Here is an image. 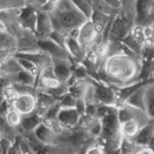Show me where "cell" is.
<instances>
[{
  "label": "cell",
  "instance_id": "cell-1",
  "mask_svg": "<svg viewBox=\"0 0 154 154\" xmlns=\"http://www.w3.org/2000/svg\"><path fill=\"white\" fill-rule=\"evenodd\" d=\"M141 71L140 58L126 51L105 57L98 71L88 75L108 85L121 88L140 81Z\"/></svg>",
  "mask_w": 154,
  "mask_h": 154
},
{
  "label": "cell",
  "instance_id": "cell-49",
  "mask_svg": "<svg viewBox=\"0 0 154 154\" xmlns=\"http://www.w3.org/2000/svg\"><path fill=\"white\" fill-rule=\"evenodd\" d=\"M122 1H123V0H122Z\"/></svg>",
  "mask_w": 154,
  "mask_h": 154
},
{
  "label": "cell",
  "instance_id": "cell-21",
  "mask_svg": "<svg viewBox=\"0 0 154 154\" xmlns=\"http://www.w3.org/2000/svg\"><path fill=\"white\" fill-rule=\"evenodd\" d=\"M42 122V117L36 112L22 116L21 126L19 128V136L33 133V131Z\"/></svg>",
  "mask_w": 154,
  "mask_h": 154
},
{
  "label": "cell",
  "instance_id": "cell-16",
  "mask_svg": "<svg viewBox=\"0 0 154 154\" xmlns=\"http://www.w3.org/2000/svg\"><path fill=\"white\" fill-rule=\"evenodd\" d=\"M12 54H14V57L24 58V59H27V60H29V61H31L32 63L37 67L39 73H40L43 69L51 66V58L48 54L43 53L42 51H33V53H14Z\"/></svg>",
  "mask_w": 154,
  "mask_h": 154
},
{
  "label": "cell",
  "instance_id": "cell-5",
  "mask_svg": "<svg viewBox=\"0 0 154 154\" xmlns=\"http://www.w3.org/2000/svg\"><path fill=\"white\" fill-rule=\"evenodd\" d=\"M134 25L145 26L154 22V0H134Z\"/></svg>",
  "mask_w": 154,
  "mask_h": 154
},
{
  "label": "cell",
  "instance_id": "cell-41",
  "mask_svg": "<svg viewBox=\"0 0 154 154\" xmlns=\"http://www.w3.org/2000/svg\"><path fill=\"white\" fill-rule=\"evenodd\" d=\"M66 37H67V35H65V34L61 33V32H58V31H54H54L49 34L48 38H51V40H54L56 43H58L61 46H64V48H65Z\"/></svg>",
  "mask_w": 154,
  "mask_h": 154
},
{
  "label": "cell",
  "instance_id": "cell-19",
  "mask_svg": "<svg viewBox=\"0 0 154 154\" xmlns=\"http://www.w3.org/2000/svg\"><path fill=\"white\" fill-rule=\"evenodd\" d=\"M32 134L35 137L36 140L43 146H49V145L58 144V135H56L43 122H41L40 125L37 126Z\"/></svg>",
  "mask_w": 154,
  "mask_h": 154
},
{
  "label": "cell",
  "instance_id": "cell-3",
  "mask_svg": "<svg viewBox=\"0 0 154 154\" xmlns=\"http://www.w3.org/2000/svg\"><path fill=\"white\" fill-rule=\"evenodd\" d=\"M101 131L97 138V142L100 143L106 152L119 149L122 142V135L120 131V123L118 121L116 108L102 116L100 118Z\"/></svg>",
  "mask_w": 154,
  "mask_h": 154
},
{
  "label": "cell",
  "instance_id": "cell-9",
  "mask_svg": "<svg viewBox=\"0 0 154 154\" xmlns=\"http://www.w3.org/2000/svg\"><path fill=\"white\" fill-rule=\"evenodd\" d=\"M11 108L22 116L28 115L35 112L36 109V96L35 94H23L18 95L11 103Z\"/></svg>",
  "mask_w": 154,
  "mask_h": 154
},
{
  "label": "cell",
  "instance_id": "cell-12",
  "mask_svg": "<svg viewBox=\"0 0 154 154\" xmlns=\"http://www.w3.org/2000/svg\"><path fill=\"white\" fill-rule=\"evenodd\" d=\"M51 67L56 77L64 84L68 82L73 75V63L71 60L51 59Z\"/></svg>",
  "mask_w": 154,
  "mask_h": 154
},
{
  "label": "cell",
  "instance_id": "cell-8",
  "mask_svg": "<svg viewBox=\"0 0 154 154\" xmlns=\"http://www.w3.org/2000/svg\"><path fill=\"white\" fill-rule=\"evenodd\" d=\"M19 14L20 9H7L0 11V23L7 32L16 38L21 36L25 31L20 24Z\"/></svg>",
  "mask_w": 154,
  "mask_h": 154
},
{
  "label": "cell",
  "instance_id": "cell-4",
  "mask_svg": "<svg viewBox=\"0 0 154 154\" xmlns=\"http://www.w3.org/2000/svg\"><path fill=\"white\" fill-rule=\"evenodd\" d=\"M91 81L93 83L94 89V102L97 105H105L110 107H117V96L114 86L108 85L97 79L89 76Z\"/></svg>",
  "mask_w": 154,
  "mask_h": 154
},
{
  "label": "cell",
  "instance_id": "cell-32",
  "mask_svg": "<svg viewBox=\"0 0 154 154\" xmlns=\"http://www.w3.org/2000/svg\"><path fill=\"white\" fill-rule=\"evenodd\" d=\"M144 46L154 48V22L143 26Z\"/></svg>",
  "mask_w": 154,
  "mask_h": 154
},
{
  "label": "cell",
  "instance_id": "cell-22",
  "mask_svg": "<svg viewBox=\"0 0 154 154\" xmlns=\"http://www.w3.org/2000/svg\"><path fill=\"white\" fill-rule=\"evenodd\" d=\"M17 51V38L5 29H0V54H11Z\"/></svg>",
  "mask_w": 154,
  "mask_h": 154
},
{
  "label": "cell",
  "instance_id": "cell-26",
  "mask_svg": "<svg viewBox=\"0 0 154 154\" xmlns=\"http://www.w3.org/2000/svg\"><path fill=\"white\" fill-rule=\"evenodd\" d=\"M114 16H109V14H102V12L99 11H93V14H91L89 21L93 23L94 27H95L97 33L100 36H102L103 32L105 31L106 27L110 24V22L112 21Z\"/></svg>",
  "mask_w": 154,
  "mask_h": 154
},
{
  "label": "cell",
  "instance_id": "cell-14",
  "mask_svg": "<svg viewBox=\"0 0 154 154\" xmlns=\"http://www.w3.org/2000/svg\"><path fill=\"white\" fill-rule=\"evenodd\" d=\"M40 51L38 46V37L35 33L25 30L24 33L17 38L16 53H33Z\"/></svg>",
  "mask_w": 154,
  "mask_h": 154
},
{
  "label": "cell",
  "instance_id": "cell-13",
  "mask_svg": "<svg viewBox=\"0 0 154 154\" xmlns=\"http://www.w3.org/2000/svg\"><path fill=\"white\" fill-rule=\"evenodd\" d=\"M37 9H38V7L28 3L23 8L20 9L19 21L22 28L24 30H28V31L35 33L36 21H37Z\"/></svg>",
  "mask_w": 154,
  "mask_h": 154
},
{
  "label": "cell",
  "instance_id": "cell-44",
  "mask_svg": "<svg viewBox=\"0 0 154 154\" xmlns=\"http://www.w3.org/2000/svg\"><path fill=\"white\" fill-rule=\"evenodd\" d=\"M26 1L28 4H32L38 8H43L49 2V0H26Z\"/></svg>",
  "mask_w": 154,
  "mask_h": 154
},
{
  "label": "cell",
  "instance_id": "cell-38",
  "mask_svg": "<svg viewBox=\"0 0 154 154\" xmlns=\"http://www.w3.org/2000/svg\"><path fill=\"white\" fill-rule=\"evenodd\" d=\"M131 34L139 43L144 46V33H143V26L140 25H133L131 30Z\"/></svg>",
  "mask_w": 154,
  "mask_h": 154
},
{
  "label": "cell",
  "instance_id": "cell-37",
  "mask_svg": "<svg viewBox=\"0 0 154 154\" xmlns=\"http://www.w3.org/2000/svg\"><path fill=\"white\" fill-rule=\"evenodd\" d=\"M76 101V99L74 97H72L69 93H67L66 95L59 98V103L61 108H72V107H75Z\"/></svg>",
  "mask_w": 154,
  "mask_h": 154
},
{
  "label": "cell",
  "instance_id": "cell-30",
  "mask_svg": "<svg viewBox=\"0 0 154 154\" xmlns=\"http://www.w3.org/2000/svg\"><path fill=\"white\" fill-rule=\"evenodd\" d=\"M72 3L83 14L86 19L89 20L93 14V5L91 0H70Z\"/></svg>",
  "mask_w": 154,
  "mask_h": 154
},
{
  "label": "cell",
  "instance_id": "cell-7",
  "mask_svg": "<svg viewBox=\"0 0 154 154\" xmlns=\"http://www.w3.org/2000/svg\"><path fill=\"white\" fill-rule=\"evenodd\" d=\"M133 25L134 24L131 22L126 20L122 16V14L119 11L118 14H116L113 17L112 22H111L108 33L109 40H122L125 37H126L131 33Z\"/></svg>",
  "mask_w": 154,
  "mask_h": 154
},
{
  "label": "cell",
  "instance_id": "cell-25",
  "mask_svg": "<svg viewBox=\"0 0 154 154\" xmlns=\"http://www.w3.org/2000/svg\"><path fill=\"white\" fill-rule=\"evenodd\" d=\"M22 70H23L22 67L20 66L17 59L12 54L7 56L0 63V72H1V75L9 77L11 75H14L16 73H18V72Z\"/></svg>",
  "mask_w": 154,
  "mask_h": 154
},
{
  "label": "cell",
  "instance_id": "cell-11",
  "mask_svg": "<svg viewBox=\"0 0 154 154\" xmlns=\"http://www.w3.org/2000/svg\"><path fill=\"white\" fill-rule=\"evenodd\" d=\"M81 114L75 107L72 108H61L57 115L58 122L67 130H73L78 126L81 119Z\"/></svg>",
  "mask_w": 154,
  "mask_h": 154
},
{
  "label": "cell",
  "instance_id": "cell-48",
  "mask_svg": "<svg viewBox=\"0 0 154 154\" xmlns=\"http://www.w3.org/2000/svg\"><path fill=\"white\" fill-rule=\"evenodd\" d=\"M19 152H20V151H19Z\"/></svg>",
  "mask_w": 154,
  "mask_h": 154
},
{
  "label": "cell",
  "instance_id": "cell-17",
  "mask_svg": "<svg viewBox=\"0 0 154 154\" xmlns=\"http://www.w3.org/2000/svg\"><path fill=\"white\" fill-rule=\"evenodd\" d=\"M149 121L133 118V119H130V120H126L125 122L120 123V131H121V135H122V138L133 142L134 139L137 137V135L139 134L141 128H142L146 123H148Z\"/></svg>",
  "mask_w": 154,
  "mask_h": 154
},
{
  "label": "cell",
  "instance_id": "cell-34",
  "mask_svg": "<svg viewBox=\"0 0 154 154\" xmlns=\"http://www.w3.org/2000/svg\"><path fill=\"white\" fill-rule=\"evenodd\" d=\"M12 56H14V54H12ZM14 58L17 59L18 63L20 64V66L22 67V69H23L24 71L30 72V73H32L33 75H35L37 77V79H38L39 71H38V69H37V67L34 65L31 61H29V60H27V59H24V58H19V57H14Z\"/></svg>",
  "mask_w": 154,
  "mask_h": 154
},
{
  "label": "cell",
  "instance_id": "cell-29",
  "mask_svg": "<svg viewBox=\"0 0 154 154\" xmlns=\"http://www.w3.org/2000/svg\"><path fill=\"white\" fill-rule=\"evenodd\" d=\"M91 5H93V11L102 12V14H106L109 16H115L116 14H118V11L112 8L110 5L106 3L104 0H91Z\"/></svg>",
  "mask_w": 154,
  "mask_h": 154
},
{
  "label": "cell",
  "instance_id": "cell-27",
  "mask_svg": "<svg viewBox=\"0 0 154 154\" xmlns=\"http://www.w3.org/2000/svg\"><path fill=\"white\" fill-rule=\"evenodd\" d=\"M11 79L12 83H19V84H24V85H29L36 88L37 83V77L33 75L32 73L27 71H20L18 73H16L14 75H11L8 77Z\"/></svg>",
  "mask_w": 154,
  "mask_h": 154
},
{
  "label": "cell",
  "instance_id": "cell-31",
  "mask_svg": "<svg viewBox=\"0 0 154 154\" xmlns=\"http://www.w3.org/2000/svg\"><path fill=\"white\" fill-rule=\"evenodd\" d=\"M4 117H5L7 123L19 133V128H20V126H21V121H22L21 114L18 113L12 108H11L8 111H7V113L5 115H4Z\"/></svg>",
  "mask_w": 154,
  "mask_h": 154
},
{
  "label": "cell",
  "instance_id": "cell-46",
  "mask_svg": "<svg viewBox=\"0 0 154 154\" xmlns=\"http://www.w3.org/2000/svg\"><path fill=\"white\" fill-rule=\"evenodd\" d=\"M2 100H3V99H2V98H1V96H0V101H2Z\"/></svg>",
  "mask_w": 154,
  "mask_h": 154
},
{
  "label": "cell",
  "instance_id": "cell-45",
  "mask_svg": "<svg viewBox=\"0 0 154 154\" xmlns=\"http://www.w3.org/2000/svg\"><path fill=\"white\" fill-rule=\"evenodd\" d=\"M86 148V147H85ZM85 148H83V149H81V150H79L78 152H77L76 154H84V151H85Z\"/></svg>",
  "mask_w": 154,
  "mask_h": 154
},
{
  "label": "cell",
  "instance_id": "cell-35",
  "mask_svg": "<svg viewBox=\"0 0 154 154\" xmlns=\"http://www.w3.org/2000/svg\"><path fill=\"white\" fill-rule=\"evenodd\" d=\"M17 143H18L20 154H36L23 136H19L17 138Z\"/></svg>",
  "mask_w": 154,
  "mask_h": 154
},
{
  "label": "cell",
  "instance_id": "cell-39",
  "mask_svg": "<svg viewBox=\"0 0 154 154\" xmlns=\"http://www.w3.org/2000/svg\"><path fill=\"white\" fill-rule=\"evenodd\" d=\"M84 154H107V153L103 146L96 141V142H94L93 144L88 145V147L85 148Z\"/></svg>",
  "mask_w": 154,
  "mask_h": 154
},
{
  "label": "cell",
  "instance_id": "cell-2",
  "mask_svg": "<svg viewBox=\"0 0 154 154\" xmlns=\"http://www.w3.org/2000/svg\"><path fill=\"white\" fill-rule=\"evenodd\" d=\"M48 14L54 31L61 32L67 36L77 31L88 21L70 0H58Z\"/></svg>",
  "mask_w": 154,
  "mask_h": 154
},
{
  "label": "cell",
  "instance_id": "cell-33",
  "mask_svg": "<svg viewBox=\"0 0 154 154\" xmlns=\"http://www.w3.org/2000/svg\"><path fill=\"white\" fill-rule=\"evenodd\" d=\"M26 4V0H0V11L7 9H21Z\"/></svg>",
  "mask_w": 154,
  "mask_h": 154
},
{
  "label": "cell",
  "instance_id": "cell-43",
  "mask_svg": "<svg viewBox=\"0 0 154 154\" xmlns=\"http://www.w3.org/2000/svg\"><path fill=\"white\" fill-rule=\"evenodd\" d=\"M108 5H110L112 8L116 11H120L121 7H122V0H104Z\"/></svg>",
  "mask_w": 154,
  "mask_h": 154
},
{
  "label": "cell",
  "instance_id": "cell-23",
  "mask_svg": "<svg viewBox=\"0 0 154 154\" xmlns=\"http://www.w3.org/2000/svg\"><path fill=\"white\" fill-rule=\"evenodd\" d=\"M35 96H36L35 112L37 114H39L41 117H43L44 113L46 112V110H48L49 107L59 100V99L54 98V97H53V96H49L48 94L44 93V91H36Z\"/></svg>",
  "mask_w": 154,
  "mask_h": 154
},
{
  "label": "cell",
  "instance_id": "cell-18",
  "mask_svg": "<svg viewBox=\"0 0 154 154\" xmlns=\"http://www.w3.org/2000/svg\"><path fill=\"white\" fill-rule=\"evenodd\" d=\"M65 48L68 51L70 60L73 64H82V61L85 57V51L78 43L75 36L68 35L66 37Z\"/></svg>",
  "mask_w": 154,
  "mask_h": 154
},
{
  "label": "cell",
  "instance_id": "cell-42",
  "mask_svg": "<svg viewBox=\"0 0 154 154\" xmlns=\"http://www.w3.org/2000/svg\"><path fill=\"white\" fill-rule=\"evenodd\" d=\"M131 154H154V150L149 145L147 146H136Z\"/></svg>",
  "mask_w": 154,
  "mask_h": 154
},
{
  "label": "cell",
  "instance_id": "cell-28",
  "mask_svg": "<svg viewBox=\"0 0 154 154\" xmlns=\"http://www.w3.org/2000/svg\"><path fill=\"white\" fill-rule=\"evenodd\" d=\"M145 112L154 121V81H150L145 89Z\"/></svg>",
  "mask_w": 154,
  "mask_h": 154
},
{
  "label": "cell",
  "instance_id": "cell-47",
  "mask_svg": "<svg viewBox=\"0 0 154 154\" xmlns=\"http://www.w3.org/2000/svg\"><path fill=\"white\" fill-rule=\"evenodd\" d=\"M0 154H2V152H1V149H0Z\"/></svg>",
  "mask_w": 154,
  "mask_h": 154
},
{
  "label": "cell",
  "instance_id": "cell-40",
  "mask_svg": "<svg viewBox=\"0 0 154 154\" xmlns=\"http://www.w3.org/2000/svg\"><path fill=\"white\" fill-rule=\"evenodd\" d=\"M60 109H61V106H60L59 100L56 102L54 104H53L49 108L46 110V112L44 113L43 117L42 118H51V119H56L57 115H58Z\"/></svg>",
  "mask_w": 154,
  "mask_h": 154
},
{
  "label": "cell",
  "instance_id": "cell-36",
  "mask_svg": "<svg viewBox=\"0 0 154 154\" xmlns=\"http://www.w3.org/2000/svg\"><path fill=\"white\" fill-rule=\"evenodd\" d=\"M18 95L19 94L17 93L16 88L12 85V83H9L8 85L3 89V91H2V99L9 102V103H11V101L14 100V99L18 97Z\"/></svg>",
  "mask_w": 154,
  "mask_h": 154
},
{
  "label": "cell",
  "instance_id": "cell-15",
  "mask_svg": "<svg viewBox=\"0 0 154 154\" xmlns=\"http://www.w3.org/2000/svg\"><path fill=\"white\" fill-rule=\"evenodd\" d=\"M54 31L53 23L48 11H44L43 8L37 9V21H36V35L38 38L48 37L49 34Z\"/></svg>",
  "mask_w": 154,
  "mask_h": 154
},
{
  "label": "cell",
  "instance_id": "cell-10",
  "mask_svg": "<svg viewBox=\"0 0 154 154\" xmlns=\"http://www.w3.org/2000/svg\"><path fill=\"white\" fill-rule=\"evenodd\" d=\"M38 46L43 53L48 54L51 59H66L70 60L67 49L64 46L56 43L48 37L44 38H38Z\"/></svg>",
  "mask_w": 154,
  "mask_h": 154
},
{
  "label": "cell",
  "instance_id": "cell-20",
  "mask_svg": "<svg viewBox=\"0 0 154 154\" xmlns=\"http://www.w3.org/2000/svg\"><path fill=\"white\" fill-rule=\"evenodd\" d=\"M149 82H150V81H147V82L142 84L141 86H139V88H137L136 91H134L121 104H126V105H128V106L135 107V108H138V109H141V110L145 111V89H146V85H147ZM119 105H120V104H119Z\"/></svg>",
  "mask_w": 154,
  "mask_h": 154
},
{
  "label": "cell",
  "instance_id": "cell-24",
  "mask_svg": "<svg viewBox=\"0 0 154 154\" xmlns=\"http://www.w3.org/2000/svg\"><path fill=\"white\" fill-rule=\"evenodd\" d=\"M154 135V121L150 120L139 131L133 143L135 146H147Z\"/></svg>",
  "mask_w": 154,
  "mask_h": 154
},
{
  "label": "cell",
  "instance_id": "cell-6",
  "mask_svg": "<svg viewBox=\"0 0 154 154\" xmlns=\"http://www.w3.org/2000/svg\"><path fill=\"white\" fill-rule=\"evenodd\" d=\"M76 39L80 46L84 49V51H88L91 49L96 44L99 43L101 36L97 33L95 27L89 20L84 23L77 31Z\"/></svg>",
  "mask_w": 154,
  "mask_h": 154
}]
</instances>
